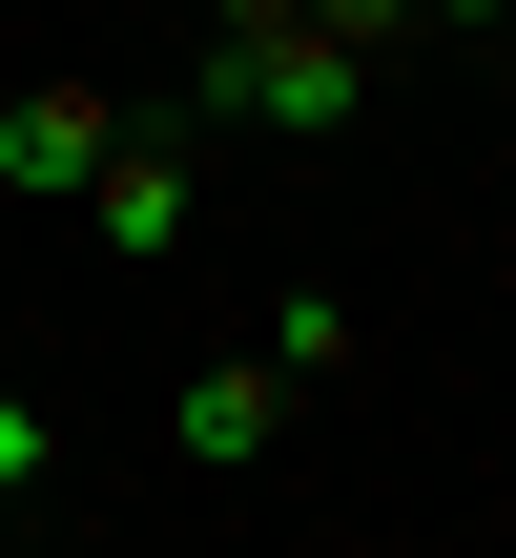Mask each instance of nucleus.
<instances>
[{"instance_id":"nucleus-6","label":"nucleus","mask_w":516,"mask_h":558,"mask_svg":"<svg viewBox=\"0 0 516 558\" xmlns=\"http://www.w3.org/2000/svg\"><path fill=\"white\" fill-rule=\"evenodd\" d=\"M62 497V435H41V393H0V518H41Z\"/></svg>"},{"instance_id":"nucleus-8","label":"nucleus","mask_w":516,"mask_h":558,"mask_svg":"<svg viewBox=\"0 0 516 558\" xmlns=\"http://www.w3.org/2000/svg\"><path fill=\"white\" fill-rule=\"evenodd\" d=\"M476 62H516V0H496V41H476Z\"/></svg>"},{"instance_id":"nucleus-3","label":"nucleus","mask_w":516,"mask_h":558,"mask_svg":"<svg viewBox=\"0 0 516 558\" xmlns=\"http://www.w3.org/2000/svg\"><path fill=\"white\" fill-rule=\"evenodd\" d=\"M290 414H310V393H290L269 352H207V373H186V414H165V456H186V476H269V456H290Z\"/></svg>"},{"instance_id":"nucleus-2","label":"nucleus","mask_w":516,"mask_h":558,"mask_svg":"<svg viewBox=\"0 0 516 558\" xmlns=\"http://www.w3.org/2000/svg\"><path fill=\"white\" fill-rule=\"evenodd\" d=\"M83 228H103L124 269H186V228H207V124H186V104H124L103 166H83Z\"/></svg>"},{"instance_id":"nucleus-7","label":"nucleus","mask_w":516,"mask_h":558,"mask_svg":"<svg viewBox=\"0 0 516 558\" xmlns=\"http://www.w3.org/2000/svg\"><path fill=\"white\" fill-rule=\"evenodd\" d=\"M310 21H331V41H414V0H310Z\"/></svg>"},{"instance_id":"nucleus-5","label":"nucleus","mask_w":516,"mask_h":558,"mask_svg":"<svg viewBox=\"0 0 516 558\" xmlns=\"http://www.w3.org/2000/svg\"><path fill=\"white\" fill-rule=\"evenodd\" d=\"M248 352H269L290 393H331V373H352V311H331V290H269V331H248Z\"/></svg>"},{"instance_id":"nucleus-1","label":"nucleus","mask_w":516,"mask_h":558,"mask_svg":"<svg viewBox=\"0 0 516 558\" xmlns=\"http://www.w3.org/2000/svg\"><path fill=\"white\" fill-rule=\"evenodd\" d=\"M352 83H372V41H331L310 0H269V21H207V83H186V124H269V145H331V124H352Z\"/></svg>"},{"instance_id":"nucleus-4","label":"nucleus","mask_w":516,"mask_h":558,"mask_svg":"<svg viewBox=\"0 0 516 558\" xmlns=\"http://www.w3.org/2000/svg\"><path fill=\"white\" fill-rule=\"evenodd\" d=\"M103 124H124L103 83H0V186H21V207H83V166H103Z\"/></svg>"}]
</instances>
